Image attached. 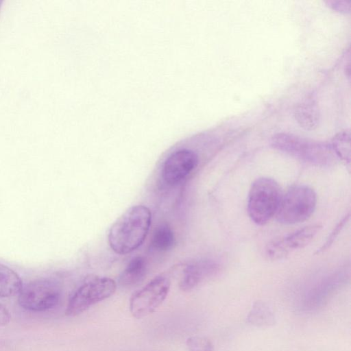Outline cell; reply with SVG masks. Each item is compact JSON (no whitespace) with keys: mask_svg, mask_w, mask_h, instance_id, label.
<instances>
[{"mask_svg":"<svg viewBox=\"0 0 351 351\" xmlns=\"http://www.w3.org/2000/svg\"><path fill=\"white\" fill-rule=\"evenodd\" d=\"M117 288L115 281L108 277H95L86 281L70 298L66 309L68 316H76L91 306L110 297Z\"/></svg>","mask_w":351,"mask_h":351,"instance_id":"5b68a950","label":"cell"},{"mask_svg":"<svg viewBox=\"0 0 351 351\" xmlns=\"http://www.w3.org/2000/svg\"><path fill=\"white\" fill-rule=\"evenodd\" d=\"M60 300V289L55 281L43 278L23 285L19 293V304L23 308L42 312L56 306Z\"/></svg>","mask_w":351,"mask_h":351,"instance_id":"8992f818","label":"cell"},{"mask_svg":"<svg viewBox=\"0 0 351 351\" xmlns=\"http://www.w3.org/2000/svg\"><path fill=\"white\" fill-rule=\"evenodd\" d=\"M282 195L275 180L266 177L256 179L247 199V212L252 221L260 226L267 223L276 215Z\"/></svg>","mask_w":351,"mask_h":351,"instance_id":"7a4b0ae2","label":"cell"},{"mask_svg":"<svg viewBox=\"0 0 351 351\" xmlns=\"http://www.w3.org/2000/svg\"><path fill=\"white\" fill-rule=\"evenodd\" d=\"M23 287L19 276L12 269L0 263V297L17 295Z\"/></svg>","mask_w":351,"mask_h":351,"instance_id":"4fadbf2b","label":"cell"},{"mask_svg":"<svg viewBox=\"0 0 351 351\" xmlns=\"http://www.w3.org/2000/svg\"><path fill=\"white\" fill-rule=\"evenodd\" d=\"M289 254L285 247L282 238L274 239L265 247V254L268 258L276 261L281 259Z\"/></svg>","mask_w":351,"mask_h":351,"instance_id":"e0dca14e","label":"cell"},{"mask_svg":"<svg viewBox=\"0 0 351 351\" xmlns=\"http://www.w3.org/2000/svg\"><path fill=\"white\" fill-rule=\"evenodd\" d=\"M171 281L166 276H157L132 295L130 310L136 318H142L154 312L166 299Z\"/></svg>","mask_w":351,"mask_h":351,"instance_id":"52a82bcc","label":"cell"},{"mask_svg":"<svg viewBox=\"0 0 351 351\" xmlns=\"http://www.w3.org/2000/svg\"><path fill=\"white\" fill-rule=\"evenodd\" d=\"M322 226L318 224L309 225L282 237V239L290 253L292 250L306 246L319 232Z\"/></svg>","mask_w":351,"mask_h":351,"instance_id":"8fae6325","label":"cell"},{"mask_svg":"<svg viewBox=\"0 0 351 351\" xmlns=\"http://www.w3.org/2000/svg\"><path fill=\"white\" fill-rule=\"evenodd\" d=\"M317 204L314 190L306 185H295L282 195L276 213L280 223L293 225L307 220L313 213Z\"/></svg>","mask_w":351,"mask_h":351,"instance_id":"3957f363","label":"cell"},{"mask_svg":"<svg viewBox=\"0 0 351 351\" xmlns=\"http://www.w3.org/2000/svg\"><path fill=\"white\" fill-rule=\"evenodd\" d=\"M294 115L299 125L305 130H312L318 125L319 111L312 100H306L298 104L294 110Z\"/></svg>","mask_w":351,"mask_h":351,"instance_id":"7c38bea8","label":"cell"},{"mask_svg":"<svg viewBox=\"0 0 351 351\" xmlns=\"http://www.w3.org/2000/svg\"><path fill=\"white\" fill-rule=\"evenodd\" d=\"M349 215L346 216L341 220V221L337 226L333 232L330 234L326 242L323 245V246L319 249V250L317 251V253L324 251V250L328 248V246L333 242V240L336 238V237L339 233L340 230L343 227L344 224L347 222L348 219H349Z\"/></svg>","mask_w":351,"mask_h":351,"instance_id":"ffe728a7","label":"cell"},{"mask_svg":"<svg viewBox=\"0 0 351 351\" xmlns=\"http://www.w3.org/2000/svg\"><path fill=\"white\" fill-rule=\"evenodd\" d=\"M198 156L191 149L182 148L172 152L165 160L162 176L169 185L184 180L197 166Z\"/></svg>","mask_w":351,"mask_h":351,"instance_id":"ba28073f","label":"cell"},{"mask_svg":"<svg viewBox=\"0 0 351 351\" xmlns=\"http://www.w3.org/2000/svg\"><path fill=\"white\" fill-rule=\"evenodd\" d=\"M326 3L330 8L337 12L348 13L350 11L351 4L350 1H328Z\"/></svg>","mask_w":351,"mask_h":351,"instance_id":"d6986e66","label":"cell"},{"mask_svg":"<svg viewBox=\"0 0 351 351\" xmlns=\"http://www.w3.org/2000/svg\"><path fill=\"white\" fill-rule=\"evenodd\" d=\"M332 149L343 160L350 161V134L349 130H343L334 136Z\"/></svg>","mask_w":351,"mask_h":351,"instance_id":"2e32d148","label":"cell"},{"mask_svg":"<svg viewBox=\"0 0 351 351\" xmlns=\"http://www.w3.org/2000/svg\"><path fill=\"white\" fill-rule=\"evenodd\" d=\"M218 271V265L210 261H200L187 265L182 271L180 287L190 291Z\"/></svg>","mask_w":351,"mask_h":351,"instance_id":"9c48e42d","label":"cell"},{"mask_svg":"<svg viewBox=\"0 0 351 351\" xmlns=\"http://www.w3.org/2000/svg\"><path fill=\"white\" fill-rule=\"evenodd\" d=\"M147 271V263L144 257L137 256L128 263L119 278V283L123 287H132L141 282Z\"/></svg>","mask_w":351,"mask_h":351,"instance_id":"30bf717a","label":"cell"},{"mask_svg":"<svg viewBox=\"0 0 351 351\" xmlns=\"http://www.w3.org/2000/svg\"><path fill=\"white\" fill-rule=\"evenodd\" d=\"M247 322L256 327H267L275 323V315L272 308L265 302H255L248 315Z\"/></svg>","mask_w":351,"mask_h":351,"instance_id":"5bb4252c","label":"cell"},{"mask_svg":"<svg viewBox=\"0 0 351 351\" xmlns=\"http://www.w3.org/2000/svg\"><path fill=\"white\" fill-rule=\"evenodd\" d=\"M175 243L173 231L168 224L162 223L155 229L150 247L156 252H167L173 247Z\"/></svg>","mask_w":351,"mask_h":351,"instance_id":"9a60e30c","label":"cell"},{"mask_svg":"<svg viewBox=\"0 0 351 351\" xmlns=\"http://www.w3.org/2000/svg\"><path fill=\"white\" fill-rule=\"evenodd\" d=\"M189 351H213V345L210 340L202 337H191L186 340Z\"/></svg>","mask_w":351,"mask_h":351,"instance_id":"ac0fdd59","label":"cell"},{"mask_svg":"<svg viewBox=\"0 0 351 351\" xmlns=\"http://www.w3.org/2000/svg\"><path fill=\"white\" fill-rule=\"evenodd\" d=\"M151 223L152 213L148 207H130L110 227L108 236L110 247L121 255L132 252L144 242Z\"/></svg>","mask_w":351,"mask_h":351,"instance_id":"6da1fadb","label":"cell"},{"mask_svg":"<svg viewBox=\"0 0 351 351\" xmlns=\"http://www.w3.org/2000/svg\"><path fill=\"white\" fill-rule=\"evenodd\" d=\"M10 314L5 306L0 304V326L7 325L10 321Z\"/></svg>","mask_w":351,"mask_h":351,"instance_id":"44dd1931","label":"cell"},{"mask_svg":"<svg viewBox=\"0 0 351 351\" xmlns=\"http://www.w3.org/2000/svg\"><path fill=\"white\" fill-rule=\"evenodd\" d=\"M271 145L275 149L317 165L328 164L333 156L327 145L293 134H276L271 138Z\"/></svg>","mask_w":351,"mask_h":351,"instance_id":"277c9868","label":"cell"}]
</instances>
